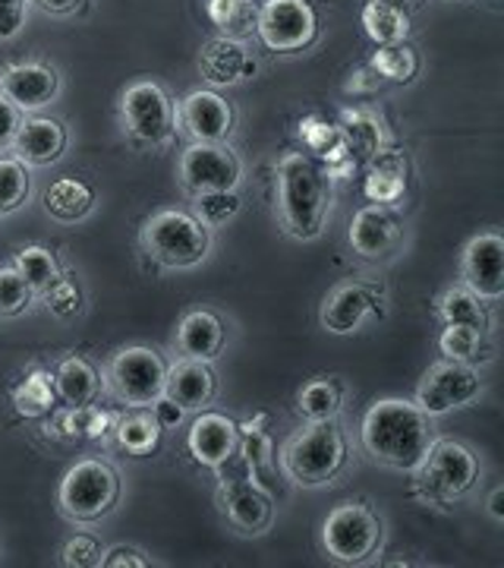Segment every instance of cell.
Segmentation results:
<instances>
[{
    "instance_id": "cell-30",
    "label": "cell",
    "mask_w": 504,
    "mask_h": 568,
    "mask_svg": "<svg viewBox=\"0 0 504 568\" xmlns=\"http://www.w3.org/2000/svg\"><path fill=\"white\" fill-rule=\"evenodd\" d=\"M343 407V386L338 379H309L306 386L297 392V410L306 424H322V420H338Z\"/></svg>"
},
{
    "instance_id": "cell-15",
    "label": "cell",
    "mask_w": 504,
    "mask_h": 568,
    "mask_svg": "<svg viewBox=\"0 0 504 568\" xmlns=\"http://www.w3.org/2000/svg\"><path fill=\"white\" fill-rule=\"evenodd\" d=\"M61 73L51 63L20 61L0 67V95L20 108L22 114H35L58 99Z\"/></svg>"
},
{
    "instance_id": "cell-18",
    "label": "cell",
    "mask_w": 504,
    "mask_h": 568,
    "mask_svg": "<svg viewBox=\"0 0 504 568\" xmlns=\"http://www.w3.org/2000/svg\"><path fill=\"white\" fill-rule=\"evenodd\" d=\"M181 126L193 142H227L234 133V108L218 92L196 89L181 102Z\"/></svg>"
},
{
    "instance_id": "cell-42",
    "label": "cell",
    "mask_w": 504,
    "mask_h": 568,
    "mask_svg": "<svg viewBox=\"0 0 504 568\" xmlns=\"http://www.w3.org/2000/svg\"><path fill=\"white\" fill-rule=\"evenodd\" d=\"M32 0H0V41L17 39L29 17Z\"/></svg>"
},
{
    "instance_id": "cell-43",
    "label": "cell",
    "mask_w": 504,
    "mask_h": 568,
    "mask_svg": "<svg viewBox=\"0 0 504 568\" xmlns=\"http://www.w3.org/2000/svg\"><path fill=\"white\" fill-rule=\"evenodd\" d=\"M20 123H22L20 108L10 102L7 95H0V152L13 145V136H17Z\"/></svg>"
},
{
    "instance_id": "cell-26",
    "label": "cell",
    "mask_w": 504,
    "mask_h": 568,
    "mask_svg": "<svg viewBox=\"0 0 504 568\" xmlns=\"http://www.w3.org/2000/svg\"><path fill=\"white\" fill-rule=\"evenodd\" d=\"M363 193L369 203L398 205L407 193V164L398 155H372V164L366 171Z\"/></svg>"
},
{
    "instance_id": "cell-41",
    "label": "cell",
    "mask_w": 504,
    "mask_h": 568,
    "mask_svg": "<svg viewBox=\"0 0 504 568\" xmlns=\"http://www.w3.org/2000/svg\"><path fill=\"white\" fill-rule=\"evenodd\" d=\"M101 544L95 537H89V534H76V537H70L61 549V562L66 568H92L101 566Z\"/></svg>"
},
{
    "instance_id": "cell-5",
    "label": "cell",
    "mask_w": 504,
    "mask_h": 568,
    "mask_svg": "<svg viewBox=\"0 0 504 568\" xmlns=\"http://www.w3.org/2000/svg\"><path fill=\"white\" fill-rule=\"evenodd\" d=\"M140 241L145 256L164 268H193L212 250L208 227L196 215L181 212V209H162L148 215L142 224Z\"/></svg>"
},
{
    "instance_id": "cell-7",
    "label": "cell",
    "mask_w": 504,
    "mask_h": 568,
    "mask_svg": "<svg viewBox=\"0 0 504 568\" xmlns=\"http://www.w3.org/2000/svg\"><path fill=\"white\" fill-rule=\"evenodd\" d=\"M384 540V521L379 511L363 503H341L322 521V549L341 566H363Z\"/></svg>"
},
{
    "instance_id": "cell-17",
    "label": "cell",
    "mask_w": 504,
    "mask_h": 568,
    "mask_svg": "<svg viewBox=\"0 0 504 568\" xmlns=\"http://www.w3.org/2000/svg\"><path fill=\"white\" fill-rule=\"evenodd\" d=\"M186 448H189L196 465L218 470V467H224L237 455V448H240V426L234 424L227 414L202 410L199 417L189 424Z\"/></svg>"
},
{
    "instance_id": "cell-12",
    "label": "cell",
    "mask_w": 504,
    "mask_h": 568,
    "mask_svg": "<svg viewBox=\"0 0 504 568\" xmlns=\"http://www.w3.org/2000/svg\"><path fill=\"white\" fill-rule=\"evenodd\" d=\"M483 395V376L473 364L442 361L429 366L416 386V405L423 407L429 417H444L451 410L473 405Z\"/></svg>"
},
{
    "instance_id": "cell-32",
    "label": "cell",
    "mask_w": 504,
    "mask_h": 568,
    "mask_svg": "<svg viewBox=\"0 0 504 568\" xmlns=\"http://www.w3.org/2000/svg\"><path fill=\"white\" fill-rule=\"evenodd\" d=\"M13 268H17L22 278H25V284L35 291V297H41L51 284L63 278V268L61 263H58V256H54L48 246L39 244L22 246L20 253L13 256Z\"/></svg>"
},
{
    "instance_id": "cell-10",
    "label": "cell",
    "mask_w": 504,
    "mask_h": 568,
    "mask_svg": "<svg viewBox=\"0 0 504 568\" xmlns=\"http://www.w3.org/2000/svg\"><path fill=\"white\" fill-rule=\"evenodd\" d=\"M121 121L130 136L148 145H164L174 136L177 111L158 82L136 80L121 92Z\"/></svg>"
},
{
    "instance_id": "cell-35",
    "label": "cell",
    "mask_w": 504,
    "mask_h": 568,
    "mask_svg": "<svg viewBox=\"0 0 504 568\" xmlns=\"http://www.w3.org/2000/svg\"><path fill=\"white\" fill-rule=\"evenodd\" d=\"M343 140H347V149L357 159H372L382 152V130H379V121L366 111H343Z\"/></svg>"
},
{
    "instance_id": "cell-47",
    "label": "cell",
    "mask_w": 504,
    "mask_h": 568,
    "mask_svg": "<svg viewBox=\"0 0 504 568\" xmlns=\"http://www.w3.org/2000/svg\"><path fill=\"white\" fill-rule=\"evenodd\" d=\"M502 503H504V489L495 487V489H492V496H488V515H492V518H495L498 525H502V521H504Z\"/></svg>"
},
{
    "instance_id": "cell-2",
    "label": "cell",
    "mask_w": 504,
    "mask_h": 568,
    "mask_svg": "<svg viewBox=\"0 0 504 568\" xmlns=\"http://www.w3.org/2000/svg\"><path fill=\"white\" fill-rule=\"evenodd\" d=\"M275 193L284 231L294 241H316L331 212V178L306 152H287L275 164Z\"/></svg>"
},
{
    "instance_id": "cell-44",
    "label": "cell",
    "mask_w": 504,
    "mask_h": 568,
    "mask_svg": "<svg viewBox=\"0 0 504 568\" xmlns=\"http://www.w3.org/2000/svg\"><path fill=\"white\" fill-rule=\"evenodd\" d=\"M101 566H104V568H123V566L148 568L152 562L145 559V552H142V549L114 547V549H107V552H101Z\"/></svg>"
},
{
    "instance_id": "cell-21",
    "label": "cell",
    "mask_w": 504,
    "mask_h": 568,
    "mask_svg": "<svg viewBox=\"0 0 504 568\" xmlns=\"http://www.w3.org/2000/svg\"><path fill=\"white\" fill-rule=\"evenodd\" d=\"M10 149L25 168H48V164H58L63 159L66 130L58 118L32 114V118H22Z\"/></svg>"
},
{
    "instance_id": "cell-4",
    "label": "cell",
    "mask_w": 504,
    "mask_h": 568,
    "mask_svg": "<svg viewBox=\"0 0 504 568\" xmlns=\"http://www.w3.org/2000/svg\"><path fill=\"white\" fill-rule=\"evenodd\" d=\"M413 493L425 506H451L480 480V458L461 439H432L423 462L410 470Z\"/></svg>"
},
{
    "instance_id": "cell-34",
    "label": "cell",
    "mask_w": 504,
    "mask_h": 568,
    "mask_svg": "<svg viewBox=\"0 0 504 568\" xmlns=\"http://www.w3.org/2000/svg\"><path fill=\"white\" fill-rule=\"evenodd\" d=\"M369 67L388 82H413L420 73V58L407 41H398V44H379Z\"/></svg>"
},
{
    "instance_id": "cell-6",
    "label": "cell",
    "mask_w": 504,
    "mask_h": 568,
    "mask_svg": "<svg viewBox=\"0 0 504 568\" xmlns=\"http://www.w3.org/2000/svg\"><path fill=\"white\" fill-rule=\"evenodd\" d=\"M121 499V474L101 458H82L63 474L58 508L73 525H92L111 515Z\"/></svg>"
},
{
    "instance_id": "cell-29",
    "label": "cell",
    "mask_w": 504,
    "mask_h": 568,
    "mask_svg": "<svg viewBox=\"0 0 504 568\" xmlns=\"http://www.w3.org/2000/svg\"><path fill=\"white\" fill-rule=\"evenodd\" d=\"M13 407L25 420H44L58 407V392L48 369H29L20 383L13 386Z\"/></svg>"
},
{
    "instance_id": "cell-39",
    "label": "cell",
    "mask_w": 504,
    "mask_h": 568,
    "mask_svg": "<svg viewBox=\"0 0 504 568\" xmlns=\"http://www.w3.org/2000/svg\"><path fill=\"white\" fill-rule=\"evenodd\" d=\"M240 212V196L237 190L230 193H205V196H196V219H199L205 227H222L234 215Z\"/></svg>"
},
{
    "instance_id": "cell-8",
    "label": "cell",
    "mask_w": 504,
    "mask_h": 568,
    "mask_svg": "<svg viewBox=\"0 0 504 568\" xmlns=\"http://www.w3.org/2000/svg\"><path fill=\"white\" fill-rule=\"evenodd\" d=\"M167 364L155 347L130 345L121 347L104 369V388L126 407H152L164 395Z\"/></svg>"
},
{
    "instance_id": "cell-3",
    "label": "cell",
    "mask_w": 504,
    "mask_h": 568,
    "mask_svg": "<svg viewBox=\"0 0 504 568\" xmlns=\"http://www.w3.org/2000/svg\"><path fill=\"white\" fill-rule=\"evenodd\" d=\"M347 465V436L338 420L306 424L281 448V470L290 484L306 489L331 484Z\"/></svg>"
},
{
    "instance_id": "cell-23",
    "label": "cell",
    "mask_w": 504,
    "mask_h": 568,
    "mask_svg": "<svg viewBox=\"0 0 504 568\" xmlns=\"http://www.w3.org/2000/svg\"><path fill=\"white\" fill-rule=\"evenodd\" d=\"M227 342V328H224L222 316L212 310H193L186 313L177 325L174 345L181 351V357H193V361H215L224 351Z\"/></svg>"
},
{
    "instance_id": "cell-31",
    "label": "cell",
    "mask_w": 504,
    "mask_h": 568,
    "mask_svg": "<svg viewBox=\"0 0 504 568\" xmlns=\"http://www.w3.org/2000/svg\"><path fill=\"white\" fill-rule=\"evenodd\" d=\"M136 414H130V417H121L117 424H114V436H117V446L126 452V455H152L158 443H162V426L158 420L152 417V410L148 407H133Z\"/></svg>"
},
{
    "instance_id": "cell-16",
    "label": "cell",
    "mask_w": 504,
    "mask_h": 568,
    "mask_svg": "<svg viewBox=\"0 0 504 568\" xmlns=\"http://www.w3.org/2000/svg\"><path fill=\"white\" fill-rule=\"evenodd\" d=\"M218 503L230 528L246 537H259L275 521V499L256 480H224Z\"/></svg>"
},
{
    "instance_id": "cell-11",
    "label": "cell",
    "mask_w": 504,
    "mask_h": 568,
    "mask_svg": "<svg viewBox=\"0 0 504 568\" xmlns=\"http://www.w3.org/2000/svg\"><path fill=\"white\" fill-rule=\"evenodd\" d=\"M319 36V17L309 0H265L259 3V26L256 39L268 51L297 54L309 48Z\"/></svg>"
},
{
    "instance_id": "cell-22",
    "label": "cell",
    "mask_w": 504,
    "mask_h": 568,
    "mask_svg": "<svg viewBox=\"0 0 504 568\" xmlns=\"http://www.w3.org/2000/svg\"><path fill=\"white\" fill-rule=\"evenodd\" d=\"M218 392V376L208 366V361H193V357H181L174 366H167V379H164V395L171 402L189 414V410H205L212 405Z\"/></svg>"
},
{
    "instance_id": "cell-45",
    "label": "cell",
    "mask_w": 504,
    "mask_h": 568,
    "mask_svg": "<svg viewBox=\"0 0 504 568\" xmlns=\"http://www.w3.org/2000/svg\"><path fill=\"white\" fill-rule=\"evenodd\" d=\"M148 410H152V417L158 420V426H162V429H174V426H181L183 420H186V410H183L177 402H171L167 395H158V398L152 402V407H148Z\"/></svg>"
},
{
    "instance_id": "cell-38",
    "label": "cell",
    "mask_w": 504,
    "mask_h": 568,
    "mask_svg": "<svg viewBox=\"0 0 504 568\" xmlns=\"http://www.w3.org/2000/svg\"><path fill=\"white\" fill-rule=\"evenodd\" d=\"M35 291L25 284L20 272L13 265H3L0 268V320H13L25 313L29 306L35 304Z\"/></svg>"
},
{
    "instance_id": "cell-46",
    "label": "cell",
    "mask_w": 504,
    "mask_h": 568,
    "mask_svg": "<svg viewBox=\"0 0 504 568\" xmlns=\"http://www.w3.org/2000/svg\"><path fill=\"white\" fill-rule=\"evenodd\" d=\"M32 3H39L41 10L51 13V17H66V13H73L80 7L82 0H32Z\"/></svg>"
},
{
    "instance_id": "cell-28",
    "label": "cell",
    "mask_w": 504,
    "mask_h": 568,
    "mask_svg": "<svg viewBox=\"0 0 504 568\" xmlns=\"http://www.w3.org/2000/svg\"><path fill=\"white\" fill-rule=\"evenodd\" d=\"M360 22H363V32L376 48L379 44H398L410 36V17L394 0H366Z\"/></svg>"
},
{
    "instance_id": "cell-1",
    "label": "cell",
    "mask_w": 504,
    "mask_h": 568,
    "mask_svg": "<svg viewBox=\"0 0 504 568\" xmlns=\"http://www.w3.org/2000/svg\"><path fill=\"white\" fill-rule=\"evenodd\" d=\"M435 439V417L407 398H382L360 424V443L372 462L391 470H413Z\"/></svg>"
},
{
    "instance_id": "cell-9",
    "label": "cell",
    "mask_w": 504,
    "mask_h": 568,
    "mask_svg": "<svg viewBox=\"0 0 504 568\" xmlns=\"http://www.w3.org/2000/svg\"><path fill=\"white\" fill-rule=\"evenodd\" d=\"M181 186L189 196L230 193L243 181V164L227 142H189L177 164Z\"/></svg>"
},
{
    "instance_id": "cell-25",
    "label": "cell",
    "mask_w": 504,
    "mask_h": 568,
    "mask_svg": "<svg viewBox=\"0 0 504 568\" xmlns=\"http://www.w3.org/2000/svg\"><path fill=\"white\" fill-rule=\"evenodd\" d=\"M95 209V190L80 178H61L44 190V212L54 222H82Z\"/></svg>"
},
{
    "instance_id": "cell-40",
    "label": "cell",
    "mask_w": 504,
    "mask_h": 568,
    "mask_svg": "<svg viewBox=\"0 0 504 568\" xmlns=\"http://www.w3.org/2000/svg\"><path fill=\"white\" fill-rule=\"evenodd\" d=\"M41 301L48 306V313L51 316H58V320H70V316H76L82 310V291L80 284L70 282L66 275H63L61 282H54L44 294H41Z\"/></svg>"
},
{
    "instance_id": "cell-37",
    "label": "cell",
    "mask_w": 504,
    "mask_h": 568,
    "mask_svg": "<svg viewBox=\"0 0 504 568\" xmlns=\"http://www.w3.org/2000/svg\"><path fill=\"white\" fill-rule=\"evenodd\" d=\"M439 351L444 354V361L476 364L485 351V332L470 325H444V332L439 335Z\"/></svg>"
},
{
    "instance_id": "cell-24",
    "label": "cell",
    "mask_w": 504,
    "mask_h": 568,
    "mask_svg": "<svg viewBox=\"0 0 504 568\" xmlns=\"http://www.w3.org/2000/svg\"><path fill=\"white\" fill-rule=\"evenodd\" d=\"M51 379H54L58 402L66 407L95 405L101 395V386H104V383H101L99 369L89 364L82 354H70V357H63L61 364L54 366Z\"/></svg>"
},
{
    "instance_id": "cell-36",
    "label": "cell",
    "mask_w": 504,
    "mask_h": 568,
    "mask_svg": "<svg viewBox=\"0 0 504 568\" xmlns=\"http://www.w3.org/2000/svg\"><path fill=\"white\" fill-rule=\"evenodd\" d=\"M32 196L29 168L17 155H0V215H10Z\"/></svg>"
},
{
    "instance_id": "cell-19",
    "label": "cell",
    "mask_w": 504,
    "mask_h": 568,
    "mask_svg": "<svg viewBox=\"0 0 504 568\" xmlns=\"http://www.w3.org/2000/svg\"><path fill=\"white\" fill-rule=\"evenodd\" d=\"M199 73L212 85H240L253 80L259 63L249 54V48L237 39H208L199 48Z\"/></svg>"
},
{
    "instance_id": "cell-13",
    "label": "cell",
    "mask_w": 504,
    "mask_h": 568,
    "mask_svg": "<svg viewBox=\"0 0 504 568\" xmlns=\"http://www.w3.org/2000/svg\"><path fill=\"white\" fill-rule=\"evenodd\" d=\"M350 250L366 263H382L394 256L403 244V219L394 212V205L369 203L363 205L347 227Z\"/></svg>"
},
{
    "instance_id": "cell-33",
    "label": "cell",
    "mask_w": 504,
    "mask_h": 568,
    "mask_svg": "<svg viewBox=\"0 0 504 568\" xmlns=\"http://www.w3.org/2000/svg\"><path fill=\"white\" fill-rule=\"evenodd\" d=\"M439 316L444 325H470V328H480L488 332V310L485 301H480L473 291L461 287H448L442 297H439Z\"/></svg>"
},
{
    "instance_id": "cell-27",
    "label": "cell",
    "mask_w": 504,
    "mask_h": 568,
    "mask_svg": "<svg viewBox=\"0 0 504 568\" xmlns=\"http://www.w3.org/2000/svg\"><path fill=\"white\" fill-rule=\"evenodd\" d=\"M205 13L218 36L246 41L259 26V0H205Z\"/></svg>"
},
{
    "instance_id": "cell-14",
    "label": "cell",
    "mask_w": 504,
    "mask_h": 568,
    "mask_svg": "<svg viewBox=\"0 0 504 568\" xmlns=\"http://www.w3.org/2000/svg\"><path fill=\"white\" fill-rule=\"evenodd\" d=\"M461 278L485 304L502 301L504 294V241L498 231H483L470 237L461 253Z\"/></svg>"
},
{
    "instance_id": "cell-20",
    "label": "cell",
    "mask_w": 504,
    "mask_h": 568,
    "mask_svg": "<svg viewBox=\"0 0 504 568\" xmlns=\"http://www.w3.org/2000/svg\"><path fill=\"white\" fill-rule=\"evenodd\" d=\"M372 310H376V294L366 284L343 282L325 294L319 323L331 335H353L363 328L366 320L372 316Z\"/></svg>"
}]
</instances>
